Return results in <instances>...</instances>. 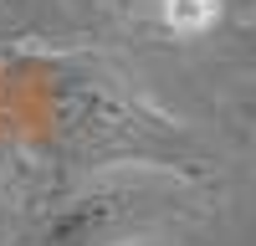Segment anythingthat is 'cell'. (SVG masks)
I'll return each instance as SVG.
<instances>
[{"label": "cell", "instance_id": "cell-1", "mask_svg": "<svg viewBox=\"0 0 256 246\" xmlns=\"http://www.w3.org/2000/svg\"><path fill=\"white\" fill-rule=\"evenodd\" d=\"M159 210L164 200L148 190H92L62 205L41 226L36 246H134L154 231Z\"/></svg>", "mask_w": 256, "mask_h": 246}, {"label": "cell", "instance_id": "cell-2", "mask_svg": "<svg viewBox=\"0 0 256 246\" xmlns=\"http://www.w3.org/2000/svg\"><path fill=\"white\" fill-rule=\"evenodd\" d=\"M154 16H159L174 36H205V31L220 20V0H159Z\"/></svg>", "mask_w": 256, "mask_h": 246}, {"label": "cell", "instance_id": "cell-3", "mask_svg": "<svg viewBox=\"0 0 256 246\" xmlns=\"http://www.w3.org/2000/svg\"><path fill=\"white\" fill-rule=\"evenodd\" d=\"M118 6H123V10H154L159 0H118Z\"/></svg>", "mask_w": 256, "mask_h": 246}]
</instances>
